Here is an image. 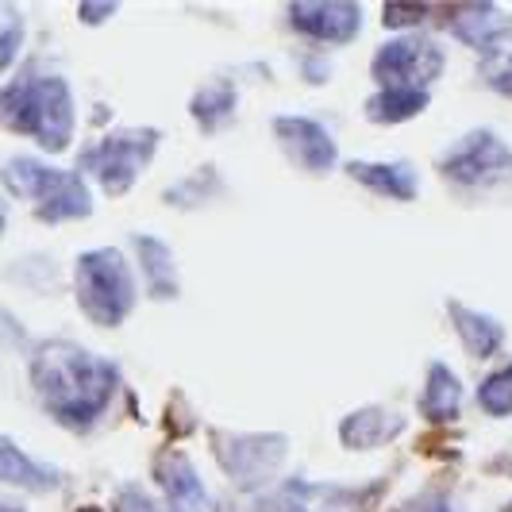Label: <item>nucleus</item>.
I'll list each match as a JSON object with an SVG mask.
<instances>
[{
	"label": "nucleus",
	"instance_id": "21",
	"mask_svg": "<svg viewBox=\"0 0 512 512\" xmlns=\"http://www.w3.org/2000/svg\"><path fill=\"white\" fill-rule=\"evenodd\" d=\"M424 104H428L424 89H382L374 101L366 104V112H370L374 124H401V120L416 116Z\"/></svg>",
	"mask_w": 512,
	"mask_h": 512
},
{
	"label": "nucleus",
	"instance_id": "7",
	"mask_svg": "<svg viewBox=\"0 0 512 512\" xmlns=\"http://www.w3.org/2000/svg\"><path fill=\"white\" fill-rule=\"evenodd\" d=\"M35 101H39V124H35V139L47 151H62L74 135V101L62 77H43L35 81Z\"/></svg>",
	"mask_w": 512,
	"mask_h": 512
},
{
	"label": "nucleus",
	"instance_id": "8",
	"mask_svg": "<svg viewBox=\"0 0 512 512\" xmlns=\"http://www.w3.org/2000/svg\"><path fill=\"white\" fill-rule=\"evenodd\" d=\"M289 20L301 27L312 39H328V43H347L362 24L359 4L347 0H320V4H293Z\"/></svg>",
	"mask_w": 512,
	"mask_h": 512
},
{
	"label": "nucleus",
	"instance_id": "24",
	"mask_svg": "<svg viewBox=\"0 0 512 512\" xmlns=\"http://www.w3.org/2000/svg\"><path fill=\"white\" fill-rule=\"evenodd\" d=\"M120 512H162L154 505L151 497H143V493H135V489H124L120 493Z\"/></svg>",
	"mask_w": 512,
	"mask_h": 512
},
{
	"label": "nucleus",
	"instance_id": "30",
	"mask_svg": "<svg viewBox=\"0 0 512 512\" xmlns=\"http://www.w3.org/2000/svg\"><path fill=\"white\" fill-rule=\"evenodd\" d=\"M0 512H20V509H12V505H4V501H0Z\"/></svg>",
	"mask_w": 512,
	"mask_h": 512
},
{
	"label": "nucleus",
	"instance_id": "1",
	"mask_svg": "<svg viewBox=\"0 0 512 512\" xmlns=\"http://www.w3.org/2000/svg\"><path fill=\"white\" fill-rule=\"evenodd\" d=\"M35 389L43 393L47 409L70 424V428H89L104 405L112 401L116 389V366L81 351L74 343H47L35 366H31Z\"/></svg>",
	"mask_w": 512,
	"mask_h": 512
},
{
	"label": "nucleus",
	"instance_id": "17",
	"mask_svg": "<svg viewBox=\"0 0 512 512\" xmlns=\"http://www.w3.org/2000/svg\"><path fill=\"white\" fill-rule=\"evenodd\" d=\"M451 316H455V324H459V335H462V343H466L470 355L489 359V355L501 347L505 332H501L497 320H489V316H482V312H470V308H462V305H451Z\"/></svg>",
	"mask_w": 512,
	"mask_h": 512
},
{
	"label": "nucleus",
	"instance_id": "23",
	"mask_svg": "<svg viewBox=\"0 0 512 512\" xmlns=\"http://www.w3.org/2000/svg\"><path fill=\"white\" fill-rule=\"evenodd\" d=\"M478 401H482V409L493 412V416H505L512 412V366L509 370H497L493 378L482 382L478 389Z\"/></svg>",
	"mask_w": 512,
	"mask_h": 512
},
{
	"label": "nucleus",
	"instance_id": "16",
	"mask_svg": "<svg viewBox=\"0 0 512 512\" xmlns=\"http://www.w3.org/2000/svg\"><path fill=\"white\" fill-rule=\"evenodd\" d=\"M4 181H8V189L20 193V197H39V201H47L54 193V185L62 181V170H51V166H43V162H35V158H16V162L4 166Z\"/></svg>",
	"mask_w": 512,
	"mask_h": 512
},
{
	"label": "nucleus",
	"instance_id": "18",
	"mask_svg": "<svg viewBox=\"0 0 512 512\" xmlns=\"http://www.w3.org/2000/svg\"><path fill=\"white\" fill-rule=\"evenodd\" d=\"M459 401H462V385L451 378V370L447 366H432V374H428V385H424V397H420V409L428 420H451L455 412H459Z\"/></svg>",
	"mask_w": 512,
	"mask_h": 512
},
{
	"label": "nucleus",
	"instance_id": "31",
	"mask_svg": "<svg viewBox=\"0 0 512 512\" xmlns=\"http://www.w3.org/2000/svg\"><path fill=\"white\" fill-rule=\"evenodd\" d=\"M0 231H4V205H0Z\"/></svg>",
	"mask_w": 512,
	"mask_h": 512
},
{
	"label": "nucleus",
	"instance_id": "22",
	"mask_svg": "<svg viewBox=\"0 0 512 512\" xmlns=\"http://www.w3.org/2000/svg\"><path fill=\"white\" fill-rule=\"evenodd\" d=\"M231 108H235V93H231V85L228 81H216V85H208V89L197 93V101H193V116H197V120H205L208 128H216Z\"/></svg>",
	"mask_w": 512,
	"mask_h": 512
},
{
	"label": "nucleus",
	"instance_id": "11",
	"mask_svg": "<svg viewBox=\"0 0 512 512\" xmlns=\"http://www.w3.org/2000/svg\"><path fill=\"white\" fill-rule=\"evenodd\" d=\"M401 428H405V416H401V412L362 409L343 420V443H347V447H359V451L382 447V443H389Z\"/></svg>",
	"mask_w": 512,
	"mask_h": 512
},
{
	"label": "nucleus",
	"instance_id": "3",
	"mask_svg": "<svg viewBox=\"0 0 512 512\" xmlns=\"http://www.w3.org/2000/svg\"><path fill=\"white\" fill-rule=\"evenodd\" d=\"M154 143H158V131H116L104 143L89 147L85 166L104 181L108 193H128L135 174L147 166Z\"/></svg>",
	"mask_w": 512,
	"mask_h": 512
},
{
	"label": "nucleus",
	"instance_id": "9",
	"mask_svg": "<svg viewBox=\"0 0 512 512\" xmlns=\"http://www.w3.org/2000/svg\"><path fill=\"white\" fill-rule=\"evenodd\" d=\"M278 139L293 151L297 162H305L308 170H328L335 162V143L332 135L320 128L316 120L305 116H278Z\"/></svg>",
	"mask_w": 512,
	"mask_h": 512
},
{
	"label": "nucleus",
	"instance_id": "32",
	"mask_svg": "<svg viewBox=\"0 0 512 512\" xmlns=\"http://www.w3.org/2000/svg\"><path fill=\"white\" fill-rule=\"evenodd\" d=\"M81 512H101V509H81Z\"/></svg>",
	"mask_w": 512,
	"mask_h": 512
},
{
	"label": "nucleus",
	"instance_id": "25",
	"mask_svg": "<svg viewBox=\"0 0 512 512\" xmlns=\"http://www.w3.org/2000/svg\"><path fill=\"white\" fill-rule=\"evenodd\" d=\"M16 43H20V27H4L0 31V66H8L12 62V54H16Z\"/></svg>",
	"mask_w": 512,
	"mask_h": 512
},
{
	"label": "nucleus",
	"instance_id": "13",
	"mask_svg": "<svg viewBox=\"0 0 512 512\" xmlns=\"http://www.w3.org/2000/svg\"><path fill=\"white\" fill-rule=\"evenodd\" d=\"M135 247H139V262H143V278H147L151 297H174L178 293V266H174L170 247L154 235H139Z\"/></svg>",
	"mask_w": 512,
	"mask_h": 512
},
{
	"label": "nucleus",
	"instance_id": "26",
	"mask_svg": "<svg viewBox=\"0 0 512 512\" xmlns=\"http://www.w3.org/2000/svg\"><path fill=\"white\" fill-rule=\"evenodd\" d=\"M424 20V8H385V24H416Z\"/></svg>",
	"mask_w": 512,
	"mask_h": 512
},
{
	"label": "nucleus",
	"instance_id": "20",
	"mask_svg": "<svg viewBox=\"0 0 512 512\" xmlns=\"http://www.w3.org/2000/svg\"><path fill=\"white\" fill-rule=\"evenodd\" d=\"M0 116L12 131H27L35 135L39 124V101H35V81H16L0 93Z\"/></svg>",
	"mask_w": 512,
	"mask_h": 512
},
{
	"label": "nucleus",
	"instance_id": "28",
	"mask_svg": "<svg viewBox=\"0 0 512 512\" xmlns=\"http://www.w3.org/2000/svg\"><path fill=\"white\" fill-rule=\"evenodd\" d=\"M112 12H116V4H101V8H97V4H85V8H81V20H104V16H112Z\"/></svg>",
	"mask_w": 512,
	"mask_h": 512
},
{
	"label": "nucleus",
	"instance_id": "29",
	"mask_svg": "<svg viewBox=\"0 0 512 512\" xmlns=\"http://www.w3.org/2000/svg\"><path fill=\"white\" fill-rule=\"evenodd\" d=\"M493 85H497L505 97H512V62L505 66V74H493Z\"/></svg>",
	"mask_w": 512,
	"mask_h": 512
},
{
	"label": "nucleus",
	"instance_id": "10",
	"mask_svg": "<svg viewBox=\"0 0 512 512\" xmlns=\"http://www.w3.org/2000/svg\"><path fill=\"white\" fill-rule=\"evenodd\" d=\"M158 482L170 493V505L178 512H205L208 497H205V482L197 478L193 462L181 459V455H166L158 462Z\"/></svg>",
	"mask_w": 512,
	"mask_h": 512
},
{
	"label": "nucleus",
	"instance_id": "19",
	"mask_svg": "<svg viewBox=\"0 0 512 512\" xmlns=\"http://www.w3.org/2000/svg\"><path fill=\"white\" fill-rule=\"evenodd\" d=\"M0 482H12V486H27V489H47L58 482V474L47 470V466H39V462H31L16 443L0 439Z\"/></svg>",
	"mask_w": 512,
	"mask_h": 512
},
{
	"label": "nucleus",
	"instance_id": "6",
	"mask_svg": "<svg viewBox=\"0 0 512 512\" xmlns=\"http://www.w3.org/2000/svg\"><path fill=\"white\" fill-rule=\"evenodd\" d=\"M216 451L224 470L235 474L239 482H258L266 478L278 462L285 459V439L282 436H220Z\"/></svg>",
	"mask_w": 512,
	"mask_h": 512
},
{
	"label": "nucleus",
	"instance_id": "2",
	"mask_svg": "<svg viewBox=\"0 0 512 512\" xmlns=\"http://www.w3.org/2000/svg\"><path fill=\"white\" fill-rule=\"evenodd\" d=\"M77 301L89 320L104 328L120 324L135 305V285H131L128 262L120 251L104 247L77 258Z\"/></svg>",
	"mask_w": 512,
	"mask_h": 512
},
{
	"label": "nucleus",
	"instance_id": "12",
	"mask_svg": "<svg viewBox=\"0 0 512 512\" xmlns=\"http://www.w3.org/2000/svg\"><path fill=\"white\" fill-rule=\"evenodd\" d=\"M347 174L355 181H362L366 189L385 193V197H397V201H409L416 197V174L405 162H351Z\"/></svg>",
	"mask_w": 512,
	"mask_h": 512
},
{
	"label": "nucleus",
	"instance_id": "5",
	"mask_svg": "<svg viewBox=\"0 0 512 512\" xmlns=\"http://www.w3.org/2000/svg\"><path fill=\"white\" fill-rule=\"evenodd\" d=\"M443 174L462 185H482V181L512 174V151L493 131H470L443 158Z\"/></svg>",
	"mask_w": 512,
	"mask_h": 512
},
{
	"label": "nucleus",
	"instance_id": "4",
	"mask_svg": "<svg viewBox=\"0 0 512 512\" xmlns=\"http://www.w3.org/2000/svg\"><path fill=\"white\" fill-rule=\"evenodd\" d=\"M439 70H443V51L420 35L393 39L374 58V77L385 89H424Z\"/></svg>",
	"mask_w": 512,
	"mask_h": 512
},
{
	"label": "nucleus",
	"instance_id": "15",
	"mask_svg": "<svg viewBox=\"0 0 512 512\" xmlns=\"http://www.w3.org/2000/svg\"><path fill=\"white\" fill-rule=\"evenodd\" d=\"M89 189L81 185V178L74 174H62V181L54 185V193L47 201H39V220L47 224H58V220H77V216H89Z\"/></svg>",
	"mask_w": 512,
	"mask_h": 512
},
{
	"label": "nucleus",
	"instance_id": "27",
	"mask_svg": "<svg viewBox=\"0 0 512 512\" xmlns=\"http://www.w3.org/2000/svg\"><path fill=\"white\" fill-rule=\"evenodd\" d=\"M401 512H451V505H447L443 497H424V501H412V505H405Z\"/></svg>",
	"mask_w": 512,
	"mask_h": 512
},
{
	"label": "nucleus",
	"instance_id": "14",
	"mask_svg": "<svg viewBox=\"0 0 512 512\" xmlns=\"http://www.w3.org/2000/svg\"><path fill=\"white\" fill-rule=\"evenodd\" d=\"M501 12L489 8V4H470V8H455L451 12V27L462 43L470 47H493L501 39Z\"/></svg>",
	"mask_w": 512,
	"mask_h": 512
}]
</instances>
